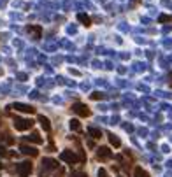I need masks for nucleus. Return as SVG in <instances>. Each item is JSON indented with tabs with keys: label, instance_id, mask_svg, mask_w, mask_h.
Masks as SVG:
<instances>
[{
	"label": "nucleus",
	"instance_id": "f257e3e1",
	"mask_svg": "<svg viewBox=\"0 0 172 177\" xmlns=\"http://www.w3.org/2000/svg\"><path fill=\"white\" fill-rule=\"evenodd\" d=\"M74 109V112L79 114V116H83V118H86V116H90V109L86 105H83V104H76V105L72 107Z\"/></svg>",
	"mask_w": 172,
	"mask_h": 177
},
{
	"label": "nucleus",
	"instance_id": "f03ea898",
	"mask_svg": "<svg viewBox=\"0 0 172 177\" xmlns=\"http://www.w3.org/2000/svg\"><path fill=\"white\" fill-rule=\"evenodd\" d=\"M32 121H28V119H18L14 123V126H16V130H27V128H32Z\"/></svg>",
	"mask_w": 172,
	"mask_h": 177
},
{
	"label": "nucleus",
	"instance_id": "7ed1b4c3",
	"mask_svg": "<svg viewBox=\"0 0 172 177\" xmlns=\"http://www.w3.org/2000/svg\"><path fill=\"white\" fill-rule=\"evenodd\" d=\"M18 172L21 174V177H27V174L32 172V163H28V161L21 163V165H20V168H18Z\"/></svg>",
	"mask_w": 172,
	"mask_h": 177
},
{
	"label": "nucleus",
	"instance_id": "20e7f679",
	"mask_svg": "<svg viewBox=\"0 0 172 177\" xmlns=\"http://www.w3.org/2000/svg\"><path fill=\"white\" fill-rule=\"evenodd\" d=\"M111 156H113V153L109 151V147H102V149H99V158H100V160H104V161H106V160H109Z\"/></svg>",
	"mask_w": 172,
	"mask_h": 177
},
{
	"label": "nucleus",
	"instance_id": "39448f33",
	"mask_svg": "<svg viewBox=\"0 0 172 177\" xmlns=\"http://www.w3.org/2000/svg\"><path fill=\"white\" fill-rule=\"evenodd\" d=\"M39 121H41V125H42V128L46 130V132H51V125H49V119H48V118L41 116V118H39Z\"/></svg>",
	"mask_w": 172,
	"mask_h": 177
},
{
	"label": "nucleus",
	"instance_id": "423d86ee",
	"mask_svg": "<svg viewBox=\"0 0 172 177\" xmlns=\"http://www.w3.org/2000/svg\"><path fill=\"white\" fill-rule=\"evenodd\" d=\"M135 177H149V175H148V172H144L141 167H137L135 168Z\"/></svg>",
	"mask_w": 172,
	"mask_h": 177
},
{
	"label": "nucleus",
	"instance_id": "0eeeda50",
	"mask_svg": "<svg viewBox=\"0 0 172 177\" xmlns=\"http://www.w3.org/2000/svg\"><path fill=\"white\" fill-rule=\"evenodd\" d=\"M79 19H81V21L84 23L86 27H90V25H91V19H90L88 16H84V14H79Z\"/></svg>",
	"mask_w": 172,
	"mask_h": 177
},
{
	"label": "nucleus",
	"instance_id": "6e6552de",
	"mask_svg": "<svg viewBox=\"0 0 172 177\" xmlns=\"http://www.w3.org/2000/svg\"><path fill=\"white\" fill-rule=\"evenodd\" d=\"M109 140H111V144H113V146H116V147H120V146H121V142L118 140L114 135H109Z\"/></svg>",
	"mask_w": 172,
	"mask_h": 177
},
{
	"label": "nucleus",
	"instance_id": "1a4fd4ad",
	"mask_svg": "<svg viewBox=\"0 0 172 177\" xmlns=\"http://www.w3.org/2000/svg\"><path fill=\"white\" fill-rule=\"evenodd\" d=\"M63 160H67V161H76V156L74 154H70V153H63Z\"/></svg>",
	"mask_w": 172,
	"mask_h": 177
},
{
	"label": "nucleus",
	"instance_id": "9d476101",
	"mask_svg": "<svg viewBox=\"0 0 172 177\" xmlns=\"http://www.w3.org/2000/svg\"><path fill=\"white\" fill-rule=\"evenodd\" d=\"M70 128H74V130H81V125H79V121H77V119L70 121Z\"/></svg>",
	"mask_w": 172,
	"mask_h": 177
},
{
	"label": "nucleus",
	"instance_id": "9b49d317",
	"mask_svg": "<svg viewBox=\"0 0 172 177\" xmlns=\"http://www.w3.org/2000/svg\"><path fill=\"white\" fill-rule=\"evenodd\" d=\"M160 21H170L172 23V16H162V18H160Z\"/></svg>",
	"mask_w": 172,
	"mask_h": 177
},
{
	"label": "nucleus",
	"instance_id": "f8f14e48",
	"mask_svg": "<svg viewBox=\"0 0 172 177\" xmlns=\"http://www.w3.org/2000/svg\"><path fill=\"white\" fill-rule=\"evenodd\" d=\"M99 177H107V175H106V172H104V170H102L100 174H99Z\"/></svg>",
	"mask_w": 172,
	"mask_h": 177
}]
</instances>
